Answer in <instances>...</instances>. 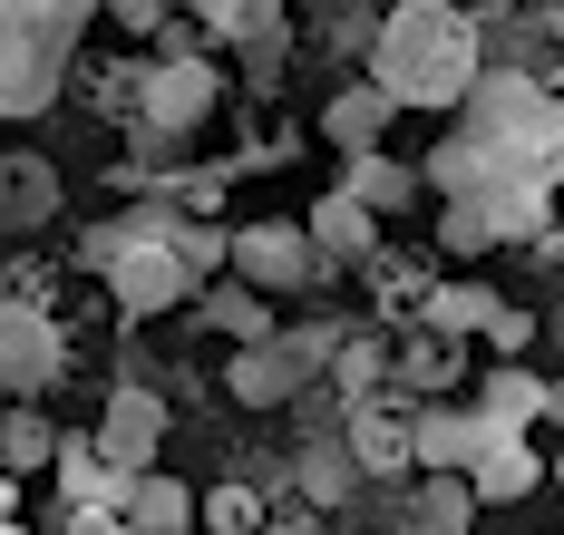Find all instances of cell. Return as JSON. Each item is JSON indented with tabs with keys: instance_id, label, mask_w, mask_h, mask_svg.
Listing matches in <instances>:
<instances>
[{
	"instance_id": "6da1fadb",
	"label": "cell",
	"mask_w": 564,
	"mask_h": 535,
	"mask_svg": "<svg viewBox=\"0 0 564 535\" xmlns=\"http://www.w3.org/2000/svg\"><path fill=\"white\" fill-rule=\"evenodd\" d=\"M438 215H448L457 253H487V243L545 234V195L564 185V98L535 78H487L457 98V127L438 137Z\"/></svg>"
},
{
	"instance_id": "7a4b0ae2",
	"label": "cell",
	"mask_w": 564,
	"mask_h": 535,
	"mask_svg": "<svg viewBox=\"0 0 564 535\" xmlns=\"http://www.w3.org/2000/svg\"><path fill=\"white\" fill-rule=\"evenodd\" d=\"M88 263L108 273L117 312L137 321V312H175L185 293H205L215 263H225V234H205V225L175 215V205H127V215H108V225L88 234Z\"/></svg>"
},
{
	"instance_id": "3957f363",
	"label": "cell",
	"mask_w": 564,
	"mask_h": 535,
	"mask_svg": "<svg viewBox=\"0 0 564 535\" xmlns=\"http://www.w3.org/2000/svg\"><path fill=\"white\" fill-rule=\"evenodd\" d=\"M370 88L390 108H457L477 88V20L448 0H399L370 40Z\"/></svg>"
},
{
	"instance_id": "277c9868",
	"label": "cell",
	"mask_w": 564,
	"mask_h": 535,
	"mask_svg": "<svg viewBox=\"0 0 564 535\" xmlns=\"http://www.w3.org/2000/svg\"><path fill=\"white\" fill-rule=\"evenodd\" d=\"M108 0H0V118H50V98L68 88V59L88 40Z\"/></svg>"
},
{
	"instance_id": "5b68a950",
	"label": "cell",
	"mask_w": 564,
	"mask_h": 535,
	"mask_svg": "<svg viewBox=\"0 0 564 535\" xmlns=\"http://www.w3.org/2000/svg\"><path fill=\"white\" fill-rule=\"evenodd\" d=\"M58 370H68V341H58V321L40 312V302L0 293V390H10V400H50Z\"/></svg>"
},
{
	"instance_id": "8992f818",
	"label": "cell",
	"mask_w": 564,
	"mask_h": 535,
	"mask_svg": "<svg viewBox=\"0 0 564 535\" xmlns=\"http://www.w3.org/2000/svg\"><path fill=\"white\" fill-rule=\"evenodd\" d=\"M225 263L253 293H302L322 273V243H312V225H243V234H225Z\"/></svg>"
},
{
	"instance_id": "52a82bcc",
	"label": "cell",
	"mask_w": 564,
	"mask_h": 535,
	"mask_svg": "<svg viewBox=\"0 0 564 535\" xmlns=\"http://www.w3.org/2000/svg\"><path fill=\"white\" fill-rule=\"evenodd\" d=\"M205 108H215L205 59H156V68H137V127H147L156 146H175L185 127H205Z\"/></svg>"
},
{
	"instance_id": "ba28073f",
	"label": "cell",
	"mask_w": 564,
	"mask_h": 535,
	"mask_svg": "<svg viewBox=\"0 0 564 535\" xmlns=\"http://www.w3.org/2000/svg\"><path fill=\"white\" fill-rule=\"evenodd\" d=\"M497 438H525V428H497V418L467 400V410H429L419 418V428H409V458H419V468H477Z\"/></svg>"
},
{
	"instance_id": "9c48e42d",
	"label": "cell",
	"mask_w": 564,
	"mask_h": 535,
	"mask_svg": "<svg viewBox=\"0 0 564 535\" xmlns=\"http://www.w3.org/2000/svg\"><path fill=\"white\" fill-rule=\"evenodd\" d=\"M156 438H166V410H156V390H117L108 418H98V458L127 477H147L156 468Z\"/></svg>"
},
{
	"instance_id": "30bf717a",
	"label": "cell",
	"mask_w": 564,
	"mask_h": 535,
	"mask_svg": "<svg viewBox=\"0 0 564 535\" xmlns=\"http://www.w3.org/2000/svg\"><path fill=\"white\" fill-rule=\"evenodd\" d=\"M50 215H58V166L10 146V156H0V234H40Z\"/></svg>"
},
{
	"instance_id": "8fae6325",
	"label": "cell",
	"mask_w": 564,
	"mask_h": 535,
	"mask_svg": "<svg viewBox=\"0 0 564 535\" xmlns=\"http://www.w3.org/2000/svg\"><path fill=\"white\" fill-rule=\"evenodd\" d=\"M312 360H322V341H243V360H234L225 390H234V400H253V410H273V400L312 370Z\"/></svg>"
},
{
	"instance_id": "7c38bea8",
	"label": "cell",
	"mask_w": 564,
	"mask_h": 535,
	"mask_svg": "<svg viewBox=\"0 0 564 535\" xmlns=\"http://www.w3.org/2000/svg\"><path fill=\"white\" fill-rule=\"evenodd\" d=\"M58 487H68V496H78V516H88V506H127V487H137V477L108 468V458H98V438H58Z\"/></svg>"
},
{
	"instance_id": "4fadbf2b",
	"label": "cell",
	"mask_w": 564,
	"mask_h": 535,
	"mask_svg": "<svg viewBox=\"0 0 564 535\" xmlns=\"http://www.w3.org/2000/svg\"><path fill=\"white\" fill-rule=\"evenodd\" d=\"M535 477H545V458H535L525 438H497V448H487V458L467 468V496H477V506H516V496H525Z\"/></svg>"
},
{
	"instance_id": "5bb4252c",
	"label": "cell",
	"mask_w": 564,
	"mask_h": 535,
	"mask_svg": "<svg viewBox=\"0 0 564 535\" xmlns=\"http://www.w3.org/2000/svg\"><path fill=\"white\" fill-rule=\"evenodd\" d=\"M380 127H390V98H380V88H340L332 108H322V137H332L340 156H370Z\"/></svg>"
},
{
	"instance_id": "9a60e30c",
	"label": "cell",
	"mask_w": 564,
	"mask_h": 535,
	"mask_svg": "<svg viewBox=\"0 0 564 535\" xmlns=\"http://www.w3.org/2000/svg\"><path fill=\"white\" fill-rule=\"evenodd\" d=\"M195 20H205V40H234V50H263L282 30V0H195Z\"/></svg>"
},
{
	"instance_id": "2e32d148",
	"label": "cell",
	"mask_w": 564,
	"mask_h": 535,
	"mask_svg": "<svg viewBox=\"0 0 564 535\" xmlns=\"http://www.w3.org/2000/svg\"><path fill=\"white\" fill-rule=\"evenodd\" d=\"M205 321L225 341H273V302L253 293V283H205Z\"/></svg>"
},
{
	"instance_id": "e0dca14e",
	"label": "cell",
	"mask_w": 564,
	"mask_h": 535,
	"mask_svg": "<svg viewBox=\"0 0 564 535\" xmlns=\"http://www.w3.org/2000/svg\"><path fill=\"white\" fill-rule=\"evenodd\" d=\"M477 410L497 418V428H525V418H545V380H535V370H487V380H477Z\"/></svg>"
},
{
	"instance_id": "ac0fdd59",
	"label": "cell",
	"mask_w": 564,
	"mask_h": 535,
	"mask_svg": "<svg viewBox=\"0 0 564 535\" xmlns=\"http://www.w3.org/2000/svg\"><path fill=\"white\" fill-rule=\"evenodd\" d=\"M50 458H58V428L30 410V400H20V410L0 418V468H10V477H30V468H50Z\"/></svg>"
},
{
	"instance_id": "d6986e66",
	"label": "cell",
	"mask_w": 564,
	"mask_h": 535,
	"mask_svg": "<svg viewBox=\"0 0 564 535\" xmlns=\"http://www.w3.org/2000/svg\"><path fill=\"white\" fill-rule=\"evenodd\" d=\"M350 195H360L370 215H390V205H419V176H409V166H390V156L370 146V156H350Z\"/></svg>"
},
{
	"instance_id": "ffe728a7",
	"label": "cell",
	"mask_w": 564,
	"mask_h": 535,
	"mask_svg": "<svg viewBox=\"0 0 564 535\" xmlns=\"http://www.w3.org/2000/svg\"><path fill=\"white\" fill-rule=\"evenodd\" d=\"M127 516H137V526H156V535H175L185 526V516H195V496H185V487H175V477H137V487H127Z\"/></svg>"
},
{
	"instance_id": "44dd1931",
	"label": "cell",
	"mask_w": 564,
	"mask_h": 535,
	"mask_svg": "<svg viewBox=\"0 0 564 535\" xmlns=\"http://www.w3.org/2000/svg\"><path fill=\"white\" fill-rule=\"evenodd\" d=\"M312 243H322V253H360V243H370V205H360L350 185H340V195H322V215H312Z\"/></svg>"
},
{
	"instance_id": "7402d4cb",
	"label": "cell",
	"mask_w": 564,
	"mask_h": 535,
	"mask_svg": "<svg viewBox=\"0 0 564 535\" xmlns=\"http://www.w3.org/2000/svg\"><path fill=\"white\" fill-rule=\"evenodd\" d=\"M429 312H438V331H487V321H497V293H487V283H448Z\"/></svg>"
},
{
	"instance_id": "603a6c76",
	"label": "cell",
	"mask_w": 564,
	"mask_h": 535,
	"mask_svg": "<svg viewBox=\"0 0 564 535\" xmlns=\"http://www.w3.org/2000/svg\"><path fill=\"white\" fill-rule=\"evenodd\" d=\"M467 506H477L467 487H438V496H429V506H419L399 535H467Z\"/></svg>"
},
{
	"instance_id": "cb8c5ba5",
	"label": "cell",
	"mask_w": 564,
	"mask_h": 535,
	"mask_svg": "<svg viewBox=\"0 0 564 535\" xmlns=\"http://www.w3.org/2000/svg\"><path fill=\"white\" fill-rule=\"evenodd\" d=\"M253 516H263V506H253V487H215V496H205V526H215V535H243Z\"/></svg>"
},
{
	"instance_id": "d4e9b609",
	"label": "cell",
	"mask_w": 564,
	"mask_h": 535,
	"mask_svg": "<svg viewBox=\"0 0 564 535\" xmlns=\"http://www.w3.org/2000/svg\"><path fill=\"white\" fill-rule=\"evenodd\" d=\"M340 380L370 390V380H380V341H350V351H340Z\"/></svg>"
},
{
	"instance_id": "484cf974",
	"label": "cell",
	"mask_w": 564,
	"mask_h": 535,
	"mask_svg": "<svg viewBox=\"0 0 564 535\" xmlns=\"http://www.w3.org/2000/svg\"><path fill=\"white\" fill-rule=\"evenodd\" d=\"M360 448H370V458H409V428H399V418H370Z\"/></svg>"
},
{
	"instance_id": "4316f807",
	"label": "cell",
	"mask_w": 564,
	"mask_h": 535,
	"mask_svg": "<svg viewBox=\"0 0 564 535\" xmlns=\"http://www.w3.org/2000/svg\"><path fill=\"white\" fill-rule=\"evenodd\" d=\"M117 30H166V0H108Z\"/></svg>"
},
{
	"instance_id": "83f0119b",
	"label": "cell",
	"mask_w": 564,
	"mask_h": 535,
	"mask_svg": "<svg viewBox=\"0 0 564 535\" xmlns=\"http://www.w3.org/2000/svg\"><path fill=\"white\" fill-rule=\"evenodd\" d=\"M525 331H535V321H525V312H507V302H497V321H487V341H497V351H525Z\"/></svg>"
},
{
	"instance_id": "f1b7e54d",
	"label": "cell",
	"mask_w": 564,
	"mask_h": 535,
	"mask_svg": "<svg viewBox=\"0 0 564 535\" xmlns=\"http://www.w3.org/2000/svg\"><path fill=\"white\" fill-rule=\"evenodd\" d=\"M88 535H156V526H137V516H127V526H98V516H88Z\"/></svg>"
},
{
	"instance_id": "f546056e",
	"label": "cell",
	"mask_w": 564,
	"mask_h": 535,
	"mask_svg": "<svg viewBox=\"0 0 564 535\" xmlns=\"http://www.w3.org/2000/svg\"><path fill=\"white\" fill-rule=\"evenodd\" d=\"M10 506H20V477H10V468H0V516H10Z\"/></svg>"
},
{
	"instance_id": "4dcf8cb0",
	"label": "cell",
	"mask_w": 564,
	"mask_h": 535,
	"mask_svg": "<svg viewBox=\"0 0 564 535\" xmlns=\"http://www.w3.org/2000/svg\"><path fill=\"white\" fill-rule=\"evenodd\" d=\"M545 418H564V380H545Z\"/></svg>"
},
{
	"instance_id": "1f68e13d",
	"label": "cell",
	"mask_w": 564,
	"mask_h": 535,
	"mask_svg": "<svg viewBox=\"0 0 564 535\" xmlns=\"http://www.w3.org/2000/svg\"><path fill=\"white\" fill-rule=\"evenodd\" d=\"M555 487H564V458H555Z\"/></svg>"
}]
</instances>
